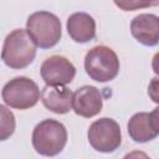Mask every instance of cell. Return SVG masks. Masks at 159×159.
<instances>
[{"instance_id":"obj_7","label":"cell","mask_w":159,"mask_h":159,"mask_svg":"<svg viewBox=\"0 0 159 159\" xmlns=\"http://www.w3.org/2000/svg\"><path fill=\"white\" fill-rule=\"evenodd\" d=\"M76 76V67L65 56L53 55L41 65V77L46 86H65L72 82Z\"/></svg>"},{"instance_id":"obj_18","label":"cell","mask_w":159,"mask_h":159,"mask_svg":"<svg viewBox=\"0 0 159 159\" xmlns=\"http://www.w3.org/2000/svg\"><path fill=\"white\" fill-rule=\"evenodd\" d=\"M152 68H153L154 73L159 75V51L153 56V60H152Z\"/></svg>"},{"instance_id":"obj_13","label":"cell","mask_w":159,"mask_h":159,"mask_svg":"<svg viewBox=\"0 0 159 159\" xmlns=\"http://www.w3.org/2000/svg\"><path fill=\"white\" fill-rule=\"evenodd\" d=\"M1 120H0V139L6 140L12 135L15 130V117L11 111H9L5 106H0Z\"/></svg>"},{"instance_id":"obj_10","label":"cell","mask_w":159,"mask_h":159,"mask_svg":"<svg viewBox=\"0 0 159 159\" xmlns=\"http://www.w3.org/2000/svg\"><path fill=\"white\" fill-rule=\"evenodd\" d=\"M73 93L65 86H45L41 91V102L56 114H66L72 109Z\"/></svg>"},{"instance_id":"obj_4","label":"cell","mask_w":159,"mask_h":159,"mask_svg":"<svg viewBox=\"0 0 159 159\" xmlns=\"http://www.w3.org/2000/svg\"><path fill=\"white\" fill-rule=\"evenodd\" d=\"M119 66L117 53L104 45L92 47L84 57L86 73L97 82H108L114 80L119 72Z\"/></svg>"},{"instance_id":"obj_6","label":"cell","mask_w":159,"mask_h":159,"mask_svg":"<svg viewBox=\"0 0 159 159\" xmlns=\"http://www.w3.org/2000/svg\"><path fill=\"white\" fill-rule=\"evenodd\" d=\"M87 137L92 148L101 153H112L122 143L119 124L107 117L94 120L88 128Z\"/></svg>"},{"instance_id":"obj_3","label":"cell","mask_w":159,"mask_h":159,"mask_svg":"<svg viewBox=\"0 0 159 159\" xmlns=\"http://www.w3.org/2000/svg\"><path fill=\"white\" fill-rule=\"evenodd\" d=\"M67 143L66 127L55 119H43L32 132L34 149L43 157H55L60 154Z\"/></svg>"},{"instance_id":"obj_2","label":"cell","mask_w":159,"mask_h":159,"mask_svg":"<svg viewBox=\"0 0 159 159\" xmlns=\"http://www.w3.org/2000/svg\"><path fill=\"white\" fill-rule=\"evenodd\" d=\"M26 31L40 48H51L62 36L60 19L50 11H36L26 21Z\"/></svg>"},{"instance_id":"obj_9","label":"cell","mask_w":159,"mask_h":159,"mask_svg":"<svg viewBox=\"0 0 159 159\" xmlns=\"http://www.w3.org/2000/svg\"><path fill=\"white\" fill-rule=\"evenodd\" d=\"M132 36L144 46L159 43V16L154 14H139L130 22Z\"/></svg>"},{"instance_id":"obj_16","label":"cell","mask_w":159,"mask_h":159,"mask_svg":"<svg viewBox=\"0 0 159 159\" xmlns=\"http://www.w3.org/2000/svg\"><path fill=\"white\" fill-rule=\"evenodd\" d=\"M150 114V120H152V124H153V128L155 129V132L159 134V106L157 108L153 109Z\"/></svg>"},{"instance_id":"obj_12","label":"cell","mask_w":159,"mask_h":159,"mask_svg":"<svg viewBox=\"0 0 159 159\" xmlns=\"http://www.w3.org/2000/svg\"><path fill=\"white\" fill-rule=\"evenodd\" d=\"M128 134L137 143L153 140L158 135V133L153 128L150 114L147 112L135 113L128 122Z\"/></svg>"},{"instance_id":"obj_11","label":"cell","mask_w":159,"mask_h":159,"mask_svg":"<svg viewBox=\"0 0 159 159\" xmlns=\"http://www.w3.org/2000/svg\"><path fill=\"white\" fill-rule=\"evenodd\" d=\"M67 32L75 42L84 43L96 37V21L87 12H75L67 19Z\"/></svg>"},{"instance_id":"obj_8","label":"cell","mask_w":159,"mask_h":159,"mask_svg":"<svg viewBox=\"0 0 159 159\" xmlns=\"http://www.w3.org/2000/svg\"><path fill=\"white\" fill-rule=\"evenodd\" d=\"M103 107V98L94 86H82L73 92L72 109L77 116L92 118L97 116Z\"/></svg>"},{"instance_id":"obj_15","label":"cell","mask_w":159,"mask_h":159,"mask_svg":"<svg viewBox=\"0 0 159 159\" xmlns=\"http://www.w3.org/2000/svg\"><path fill=\"white\" fill-rule=\"evenodd\" d=\"M148 94L154 103L159 104V77L152 78L148 86Z\"/></svg>"},{"instance_id":"obj_1","label":"cell","mask_w":159,"mask_h":159,"mask_svg":"<svg viewBox=\"0 0 159 159\" xmlns=\"http://www.w3.org/2000/svg\"><path fill=\"white\" fill-rule=\"evenodd\" d=\"M36 45L26 30L16 29L11 31L2 46L1 60L4 63L14 70L27 67L36 56Z\"/></svg>"},{"instance_id":"obj_14","label":"cell","mask_w":159,"mask_h":159,"mask_svg":"<svg viewBox=\"0 0 159 159\" xmlns=\"http://www.w3.org/2000/svg\"><path fill=\"white\" fill-rule=\"evenodd\" d=\"M114 4L125 11H133L137 7H145V6L155 5L154 2L152 4V2H138V1H114Z\"/></svg>"},{"instance_id":"obj_17","label":"cell","mask_w":159,"mask_h":159,"mask_svg":"<svg viewBox=\"0 0 159 159\" xmlns=\"http://www.w3.org/2000/svg\"><path fill=\"white\" fill-rule=\"evenodd\" d=\"M123 159H150L144 152H140V150H133L128 154H125L123 157Z\"/></svg>"},{"instance_id":"obj_5","label":"cell","mask_w":159,"mask_h":159,"mask_svg":"<svg viewBox=\"0 0 159 159\" xmlns=\"http://www.w3.org/2000/svg\"><path fill=\"white\" fill-rule=\"evenodd\" d=\"M2 101L6 106L15 109H29L39 102L41 93L35 81L20 76L10 80L1 91Z\"/></svg>"}]
</instances>
